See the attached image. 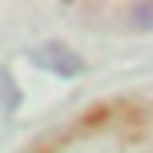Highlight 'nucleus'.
I'll return each instance as SVG.
<instances>
[{"label": "nucleus", "mask_w": 153, "mask_h": 153, "mask_svg": "<svg viewBox=\"0 0 153 153\" xmlns=\"http://www.w3.org/2000/svg\"><path fill=\"white\" fill-rule=\"evenodd\" d=\"M32 61L45 65V69H53L56 76H76V73H81V61H76L65 45H45V48H36Z\"/></svg>", "instance_id": "1"}, {"label": "nucleus", "mask_w": 153, "mask_h": 153, "mask_svg": "<svg viewBox=\"0 0 153 153\" xmlns=\"http://www.w3.org/2000/svg\"><path fill=\"white\" fill-rule=\"evenodd\" d=\"M129 16H133L137 24H153V4H133Z\"/></svg>", "instance_id": "2"}]
</instances>
